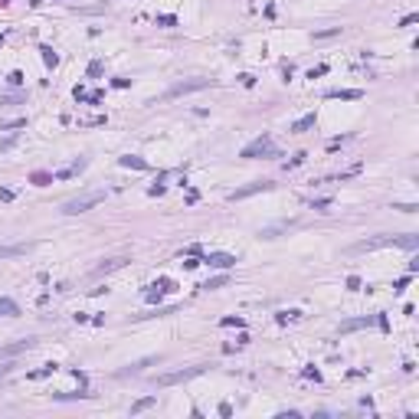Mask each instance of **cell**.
Masks as SVG:
<instances>
[{"label": "cell", "instance_id": "cell-3", "mask_svg": "<svg viewBox=\"0 0 419 419\" xmlns=\"http://www.w3.org/2000/svg\"><path fill=\"white\" fill-rule=\"evenodd\" d=\"M216 82L213 79H190V82H177V85L167 88V99H180V95H190V92H200V88H213Z\"/></svg>", "mask_w": 419, "mask_h": 419}, {"label": "cell", "instance_id": "cell-14", "mask_svg": "<svg viewBox=\"0 0 419 419\" xmlns=\"http://www.w3.org/2000/svg\"><path fill=\"white\" fill-rule=\"evenodd\" d=\"M151 406H154V397H147V399H138V403L131 406V416H138V413H144V409H151Z\"/></svg>", "mask_w": 419, "mask_h": 419}, {"label": "cell", "instance_id": "cell-16", "mask_svg": "<svg viewBox=\"0 0 419 419\" xmlns=\"http://www.w3.org/2000/svg\"><path fill=\"white\" fill-rule=\"evenodd\" d=\"M226 282H230V275H216V278H210V282H207L203 288H207V292H213V288H223Z\"/></svg>", "mask_w": 419, "mask_h": 419}, {"label": "cell", "instance_id": "cell-5", "mask_svg": "<svg viewBox=\"0 0 419 419\" xmlns=\"http://www.w3.org/2000/svg\"><path fill=\"white\" fill-rule=\"evenodd\" d=\"M203 262H207L210 269H232V265H236V255H230V252H210Z\"/></svg>", "mask_w": 419, "mask_h": 419}, {"label": "cell", "instance_id": "cell-21", "mask_svg": "<svg viewBox=\"0 0 419 419\" xmlns=\"http://www.w3.org/2000/svg\"><path fill=\"white\" fill-rule=\"evenodd\" d=\"M0 200H13V190H0Z\"/></svg>", "mask_w": 419, "mask_h": 419}, {"label": "cell", "instance_id": "cell-8", "mask_svg": "<svg viewBox=\"0 0 419 419\" xmlns=\"http://www.w3.org/2000/svg\"><path fill=\"white\" fill-rule=\"evenodd\" d=\"M33 249V243H17V246H0V259H17Z\"/></svg>", "mask_w": 419, "mask_h": 419}, {"label": "cell", "instance_id": "cell-19", "mask_svg": "<svg viewBox=\"0 0 419 419\" xmlns=\"http://www.w3.org/2000/svg\"><path fill=\"white\" fill-rule=\"evenodd\" d=\"M311 207H314V210H324V207H331V200H328V197H321V200H311Z\"/></svg>", "mask_w": 419, "mask_h": 419}, {"label": "cell", "instance_id": "cell-20", "mask_svg": "<svg viewBox=\"0 0 419 419\" xmlns=\"http://www.w3.org/2000/svg\"><path fill=\"white\" fill-rule=\"evenodd\" d=\"M324 72H328V66H318V69H311L308 72V79H318V76H324Z\"/></svg>", "mask_w": 419, "mask_h": 419}, {"label": "cell", "instance_id": "cell-2", "mask_svg": "<svg viewBox=\"0 0 419 419\" xmlns=\"http://www.w3.org/2000/svg\"><path fill=\"white\" fill-rule=\"evenodd\" d=\"M207 370L203 364H197V367H184V370H174V374H161L154 380L157 386H174V383H187V380H193V377H200Z\"/></svg>", "mask_w": 419, "mask_h": 419}, {"label": "cell", "instance_id": "cell-15", "mask_svg": "<svg viewBox=\"0 0 419 419\" xmlns=\"http://www.w3.org/2000/svg\"><path fill=\"white\" fill-rule=\"evenodd\" d=\"M122 167H134V170H144L147 164H144L141 157H122Z\"/></svg>", "mask_w": 419, "mask_h": 419}, {"label": "cell", "instance_id": "cell-9", "mask_svg": "<svg viewBox=\"0 0 419 419\" xmlns=\"http://www.w3.org/2000/svg\"><path fill=\"white\" fill-rule=\"evenodd\" d=\"M328 99H344V102H357V99H364V92H360V88H341V92H328Z\"/></svg>", "mask_w": 419, "mask_h": 419}, {"label": "cell", "instance_id": "cell-12", "mask_svg": "<svg viewBox=\"0 0 419 419\" xmlns=\"http://www.w3.org/2000/svg\"><path fill=\"white\" fill-rule=\"evenodd\" d=\"M308 128H314V115H305V118H298V122L292 125V131H295V134L308 131Z\"/></svg>", "mask_w": 419, "mask_h": 419}, {"label": "cell", "instance_id": "cell-6", "mask_svg": "<svg viewBox=\"0 0 419 419\" xmlns=\"http://www.w3.org/2000/svg\"><path fill=\"white\" fill-rule=\"evenodd\" d=\"M272 184L269 180H255V184H249V187H243V190H236V193H230V200H246V197H252V193H259V190H269Z\"/></svg>", "mask_w": 419, "mask_h": 419}, {"label": "cell", "instance_id": "cell-13", "mask_svg": "<svg viewBox=\"0 0 419 419\" xmlns=\"http://www.w3.org/2000/svg\"><path fill=\"white\" fill-rule=\"evenodd\" d=\"M0 314H3V318H10V314H20L17 301H10V298H0Z\"/></svg>", "mask_w": 419, "mask_h": 419}, {"label": "cell", "instance_id": "cell-11", "mask_svg": "<svg viewBox=\"0 0 419 419\" xmlns=\"http://www.w3.org/2000/svg\"><path fill=\"white\" fill-rule=\"evenodd\" d=\"M374 324V318H354V321H344L341 324V334H351V331H357V328H370Z\"/></svg>", "mask_w": 419, "mask_h": 419}, {"label": "cell", "instance_id": "cell-10", "mask_svg": "<svg viewBox=\"0 0 419 419\" xmlns=\"http://www.w3.org/2000/svg\"><path fill=\"white\" fill-rule=\"evenodd\" d=\"M125 262H128L125 255H118V259H105V262H102L99 269H95V275H105V272H115V269H122Z\"/></svg>", "mask_w": 419, "mask_h": 419}, {"label": "cell", "instance_id": "cell-22", "mask_svg": "<svg viewBox=\"0 0 419 419\" xmlns=\"http://www.w3.org/2000/svg\"><path fill=\"white\" fill-rule=\"evenodd\" d=\"M13 370V364H0V374H10Z\"/></svg>", "mask_w": 419, "mask_h": 419}, {"label": "cell", "instance_id": "cell-4", "mask_svg": "<svg viewBox=\"0 0 419 419\" xmlns=\"http://www.w3.org/2000/svg\"><path fill=\"white\" fill-rule=\"evenodd\" d=\"M259 154H275V144H272V138H269V134L255 138L252 144H246L239 157H259Z\"/></svg>", "mask_w": 419, "mask_h": 419}, {"label": "cell", "instance_id": "cell-17", "mask_svg": "<svg viewBox=\"0 0 419 419\" xmlns=\"http://www.w3.org/2000/svg\"><path fill=\"white\" fill-rule=\"evenodd\" d=\"M43 59H46V66H56V53H53V49H49V46H46V49H43Z\"/></svg>", "mask_w": 419, "mask_h": 419}, {"label": "cell", "instance_id": "cell-1", "mask_svg": "<svg viewBox=\"0 0 419 419\" xmlns=\"http://www.w3.org/2000/svg\"><path fill=\"white\" fill-rule=\"evenodd\" d=\"M102 200H105V193L102 190H95V193H82V197H72L63 203V213H69V216H76V213H85V210L99 207Z\"/></svg>", "mask_w": 419, "mask_h": 419}, {"label": "cell", "instance_id": "cell-7", "mask_svg": "<svg viewBox=\"0 0 419 419\" xmlns=\"http://www.w3.org/2000/svg\"><path fill=\"white\" fill-rule=\"evenodd\" d=\"M36 341H20V344H7V347H0V360H7V357H17V354H23V351H30Z\"/></svg>", "mask_w": 419, "mask_h": 419}, {"label": "cell", "instance_id": "cell-18", "mask_svg": "<svg viewBox=\"0 0 419 419\" xmlns=\"http://www.w3.org/2000/svg\"><path fill=\"white\" fill-rule=\"evenodd\" d=\"M157 23H161V26H174V23H177V17H170V13H164V17H157Z\"/></svg>", "mask_w": 419, "mask_h": 419}]
</instances>
